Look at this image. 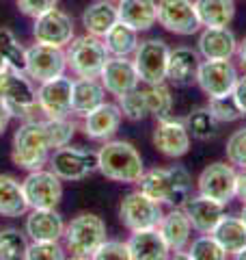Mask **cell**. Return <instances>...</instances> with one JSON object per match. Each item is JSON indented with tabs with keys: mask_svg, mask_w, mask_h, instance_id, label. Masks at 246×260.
<instances>
[{
	"mask_svg": "<svg viewBox=\"0 0 246 260\" xmlns=\"http://www.w3.org/2000/svg\"><path fill=\"white\" fill-rule=\"evenodd\" d=\"M136 184L145 195L169 208H184L192 198V176L184 165L145 169Z\"/></svg>",
	"mask_w": 246,
	"mask_h": 260,
	"instance_id": "obj_1",
	"label": "cell"
},
{
	"mask_svg": "<svg viewBox=\"0 0 246 260\" xmlns=\"http://www.w3.org/2000/svg\"><path fill=\"white\" fill-rule=\"evenodd\" d=\"M54 152V145L48 133L46 119H24L20 128L15 130L11 141V160L15 167L24 172H35L48 165L50 154Z\"/></svg>",
	"mask_w": 246,
	"mask_h": 260,
	"instance_id": "obj_2",
	"label": "cell"
},
{
	"mask_svg": "<svg viewBox=\"0 0 246 260\" xmlns=\"http://www.w3.org/2000/svg\"><path fill=\"white\" fill-rule=\"evenodd\" d=\"M97 172L112 182L136 184L145 174V162L130 141L110 139L97 150Z\"/></svg>",
	"mask_w": 246,
	"mask_h": 260,
	"instance_id": "obj_3",
	"label": "cell"
},
{
	"mask_svg": "<svg viewBox=\"0 0 246 260\" xmlns=\"http://www.w3.org/2000/svg\"><path fill=\"white\" fill-rule=\"evenodd\" d=\"M106 241V223L93 213H80L65 225L63 247L71 258H93L97 247Z\"/></svg>",
	"mask_w": 246,
	"mask_h": 260,
	"instance_id": "obj_4",
	"label": "cell"
},
{
	"mask_svg": "<svg viewBox=\"0 0 246 260\" xmlns=\"http://www.w3.org/2000/svg\"><path fill=\"white\" fill-rule=\"evenodd\" d=\"M65 56H67V70H71L76 78H100L110 54L102 37L85 32L65 46Z\"/></svg>",
	"mask_w": 246,
	"mask_h": 260,
	"instance_id": "obj_5",
	"label": "cell"
},
{
	"mask_svg": "<svg viewBox=\"0 0 246 260\" xmlns=\"http://www.w3.org/2000/svg\"><path fill=\"white\" fill-rule=\"evenodd\" d=\"M0 98L9 104L13 117L30 119L39 111L35 83L26 76L24 70L7 68L0 72Z\"/></svg>",
	"mask_w": 246,
	"mask_h": 260,
	"instance_id": "obj_6",
	"label": "cell"
},
{
	"mask_svg": "<svg viewBox=\"0 0 246 260\" xmlns=\"http://www.w3.org/2000/svg\"><path fill=\"white\" fill-rule=\"evenodd\" d=\"M48 165L63 182H78L97 172V152L67 143L50 154Z\"/></svg>",
	"mask_w": 246,
	"mask_h": 260,
	"instance_id": "obj_7",
	"label": "cell"
},
{
	"mask_svg": "<svg viewBox=\"0 0 246 260\" xmlns=\"http://www.w3.org/2000/svg\"><path fill=\"white\" fill-rule=\"evenodd\" d=\"M162 217H164V206L160 202L151 200L149 195H145L141 189L126 193L119 204V221L130 232L158 228Z\"/></svg>",
	"mask_w": 246,
	"mask_h": 260,
	"instance_id": "obj_8",
	"label": "cell"
},
{
	"mask_svg": "<svg viewBox=\"0 0 246 260\" xmlns=\"http://www.w3.org/2000/svg\"><path fill=\"white\" fill-rule=\"evenodd\" d=\"M169 54L171 46L158 37L141 39L132 54L134 68L141 78V85H155L167 80V68H169Z\"/></svg>",
	"mask_w": 246,
	"mask_h": 260,
	"instance_id": "obj_9",
	"label": "cell"
},
{
	"mask_svg": "<svg viewBox=\"0 0 246 260\" xmlns=\"http://www.w3.org/2000/svg\"><path fill=\"white\" fill-rule=\"evenodd\" d=\"M237 191V169L229 160H216L203 167V172L196 178V193L223 202L227 206L235 200Z\"/></svg>",
	"mask_w": 246,
	"mask_h": 260,
	"instance_id": "obj_10",
	"label": "cell"
},
{
	"mask_svg": "<svg viewBox=\"0 0 246 260\" xmlns=\"http://www.w3.org/2000/svg\"><path fill=\"white\" fill-rule=\"evenodd\" d=\"M67 70V56L65 48L44 46V44H32L26 48V63L24 72L32 83H46L50 78L63 76Z\"/></svg>",
	"mask_w": 246,
	"mask_h": 260,
	"instance_id": "obj_11",
	"label": "cell"
},
{
	"mask_svg": "<svg viewBox=\"0 0 246 260\" xmlns=\"http://www.w3.org/2000/svg\"><path fill=\"white\" fill-rule=\"evenodd\" d=\"M190 139L192 137L188 133V126L184 119L173 117V115L155 119L151 141H153V148L158 150L162 156L173 158V160L186 156V154L190 152Z\"/></svg>",
	"mask_w": 246,
	"mask_h": 260,
	"instance_id": "obj_12",
	"label": "cell"
},
{
	"mask_svg": "<svg viewBox=\"0 0 246 260\" xmlns=\"http://www.w3.org/2000/svg\"><path fill=\"white\" fill-rule=\"evenodd\" d=\"M30 208H56L63 200V180L52 169H35L22 180Z\"/></svg>",
	"mask_w": 246,
	"mask_h": 260,
	"instance_id": "obj_13",
	"label": "cell"
},
{
	"mask_svg": "<svg viewBox=\"0 0 246 260\" xmlns=\"http://www.w3.org/2000/svg\"><path fill=\"white\" fill-rule=\"evenodd\" d=\"M158 24L179 37L196 35L203 28L194 0H158Z\"/></svg>",
	"mask_w": 246,
	"mask_h": 260,
	"instance_id": "obj_14",
	"label": "cell"
},
{
	"mask_svg": "<svg viewBox=\"0 0 246 260\" xmlns=\"http://www.w3.org/2000/svg\"><path fill=\"white\" fill-rule=\"evenodd\" d=\"M32 37H35V44L65 48L76 37V24H73V18L67 11L54 7V9H50L48 13L35 18Z\"/></svg>",
	"mask_w": 246,
	"mask_h": 260,
	"instance_id": "obj_15",
	"label": "cell"
},
{
	"mask_svg": "<svg viewBox=\"0 0 246 260\" xmlns=\"http://www.w3.org/2000/svg\"><path fill=\"white\" fill-rule=\"evenodd\" d=\"M240 78V70L233 61H210L203 59L196 74V85L208 98L229 95Z\"/></svg>",
	"mask_w": 246,
	"mask_h": 260,
	"instance_id": "obj_16",
	"label": "cell"
},
{
	"mask_svg": "<svg viewBox=\"0 0 246 260\" xmlns=\"http://www.w3.org/2000/svg\"><path fill=\"white\" fill-rule=\"evenodd\" d=\"M71 89L73 80L56 76L37 87V107L46 117H71Z\"/></svg>",
	"mask_w": 246,
	"mask_h": 260,
	"instance_id": "obj_17",
	"label": "cell"
},
{
	"mask_svg": "<svg viewBox=\"0 0 246 260\" xmlns=\"http://www.w3.org/2000/svg\"><path fill=\"white\" fill-rule=\"evenodd\" d=\"M123 113L117 102H102L97 109L82 117V133L91 141H110L119 133Z\"/></svg>",
	"mask_w": 246,
	"mask_h": 260,
	"instance_id": "obj_18",
	"label": "cell"
},
{
	"mask_svg": "<svg viewBox=\"0 0 246 260\" xmlns=\"http://www.w3.org/2000/svg\"><path fill=\"white\" fill-rule=\"evenodd\" d=\"M235 32L229 26H203L196 39V50L210 61H233L237 52Z\"/></svg>",
	"mask_w": 246,
	"mask_h": 260,
	"instance_id": "obj_19",
	"label": "cell"
},
{
	"mask_svg": "<svg viewBox=\"0 0 246 260\" xmlns=\"http://www.w3.org/2000/svg\"><path fill=\"white\" fill-rule=\"evenodd\" d=\"M100 80L106 87V93H110L114 98L132 91V89L141 85V78H138L132 56H108V61H106L100 74Z\"/></svg>",
	"mask_w": 246,
	"mask_h": 260,
	"instance_id": "obj_20",
	"label": "cell"
},
{
	"mask_svg": "<svg viewBox=\"0 0 246 260\" xmlns=\"http://www.w3.org/2000/svg\"><path fill=\"white\" fill-rule=\"evenodd\" d=\"M158 230L162 234L164 243L169 245L171 254L175 258L184 256L188 245H190L192 241V223L188 215L184 213V208H171L169 213H164L162 221L158 223Z\"/></svg>",
	"mask_w": 246,
	"mask_h": 260,
	"instance_id": "obj_21",
	"label": "cell"
},
{
	"mask_svg": "<svg viewBox=\"0 0 246 260\" xmlns=\"http://www.w3.org/2000/svg\"><path fill=\"white\" fill-rule=\"evenodd\" d=\"M203 56L196 48L190 46H177L171 48L169 54V68H167V83L175 87H188L196 83V74H199V65Z\"/></svg>",
	"mask_w": 246,
	"mask_h": 260,
	"instance_id": "obj_22",
	"label": "cell"
},
{
	"mask_svg": "<svg viewBox=\"0 0 246 260\" xmlns=\"http://www.w3.org/2000/svg\"><path fill=\"white\" fill-rule=\"evenodd\" d=\"M65 219L56 208H30L24 232L30 241H63Z\"/></svg>",
	"mask_w": 246,
	"mask_h": 260,
	"instance_id": "obj_23",
	"label": "cell"
},
{
	"mask_svg": "<svg viewBox=\"0 0 246 260\" xmlns=\"http://www.w3.org/2000/svg\"><path fill=\"white\" fill-rule=\"evenodd\" d=\"M184 213L192 223V230L199 234H212V230L218 225V221L227 215L223 202H216L205 195H192L184 204Z\"/></svg>",
	"mask_w": 246,
	"mask_h": 260,
	"instance_id": "obj_24",
	"label": "cell"
},
{
	"mask_svg": "<svg viewBox=\"0 0 246 260\" xmlns=\"http://www.w3.org/2000/svg\"><path fill=\"white\" fill-rule=\"evenodd\" d=\"M128 249L132 260H167L171 256V249L158 228L132 232L128 239Z\"/></svg>",
	"mask_w": 246,
	"mask_h": 260,
	"instance_id": "obj_25",
	"label": "cell"
},
{
	"mask_svg": "<svg viewBox=\"0 0 246 260\" xmlns=\"http://www.w3.org/2000/svg\"><path fill=\"white\" fill-rule=\"evenodd\" d=\"M119 20L138 32H147L158 24V0H117Z\"/></svg>",
	"mask_w": 246,
	"mask_h": 260,
	"instance_id": "obj_26",
	"label": "cell"
},
{
	"mask_svg": "<svg viewBox=\"0 0 246 260\" xmlns=\"http://www.w3.org/2000/svg\"><path fill=\"white\" fill-rule=\"evenodd\" d=\"M106 102V87L100 78H76L71 89V115L85 117L87 113Z\"/></svg>",
	"mask_w": 246,
	"mask_h": 260,
	"instance_id": "obj_27",
	"label": "cell"
},
{
	"mask_svg": "<svg viewBox=\"0 0 246 260\" xmlns=\"http://www.w3.org/2000/svg\"><path fill=\"white\" fill-rule=\"evenodd\" d=\"M80 22L85 26V32L95 37H104L119 22L117 3L114 0H95L82 11Z\"/></svg>",
	"mask_w": 246,
	"mask_h": 260,
	"instance_id": "obj_28",
	"label": "cell"
},
{
	"mask_svg": "<svg viewBox=\"0 0 246 260\" xmlns=\"http://www.w3.org/2000/svg\"><path fill=\"white\" fill-rule=\"evenodd\" d=\"M28 210L22 182L9 174H0V217H24Z\"/></svg>",
	"mask_w": 246,
	"mask_h": 260,
	"instance_id": "obj_29",
	"label": "cell"
},
{
	"mask_svg": "<svg viewBox=\"0 0 246 260\" xmlns=\"http://www.w3.org/2000/svg\"><path fill=\"white\" fill-rule=\"evenodd\" d=\"M212 237H214L220 247L227 251V256H237L246 245V225L242 221L240 215H225L218 221V225L212 230Z\"/></svg>",
	"mask_w": 246,
	"mask_h": 260,
	"instance_id": "obj_30",
	"label": "cell"
},
{
	"mask_svg": "<svg viewBox=\"0 0 246 260\" xmlns=\"http://www.w3.org/2000/svg\"><path fill=\"white\" fill-rule=\"evenodd\" d=\"M201 26H231L235 0H194Z\"/></svg>",
	"mask_w": 246,
	"mask_h": 260,
	"instance_id": "obj_31",
	"label": "cell"
},
{
	"mask_svg": "<svg viewBox=\"0 0 246 260\" xmlns=\"http://www.w3.org/2000/svg\"><path fill=\"white\" fill-rule=\"evenodd\" d=\"M102 39H104V46L110 56H132L138 42H141V39H138V30L128 26V24L121 20L114 24Z\"/></svg>",
	"mask_w": 246,
	"mask_h": 260,
	"instance_id": "obj_32",
	"label": "cell"
},
{
	"mask_svg": "<svg viewBox=\"0 0 246 260\" xmlns=\"http://www.w3.org/2000/svg\"><path fill=\"white\" fill-rule=\"evenodd\" d=\"M186 126H188V133H190L192 139L196 141H210L218 135V121L216 117L210 113L208 107H196L186 115Z\"/></svg>",
	"mask_w": 246,
	"mask_h": 260,
	"instance_id": "obj_33",
	"label": "cell"
},
{
	"mask_svg": "<svg viewBox=\"0 0 246 260\" xmlns=\"http://www.w3.org/2000/svg\"><path fill=\"white\" fill-rule=\"evenodd\" d=\"M145 91V100H147V109H149V115L160 119L167 117L173 113V93H171V87L164 83H155V85H143Z\"/></svg>",
	"mask_w": 246,
	"mask_h": 260,
	"instance_id": "obj_34",
	"label": "cell"
},
{
	"mask_svg": "<svg viewBox=\"0 0 246 260\" xmlns=\"http://www.w3.org/2000/svg\"><path fill=\"white\" fill-rule=\"evenodd\" d=\"M184 258H190V260H225L229 256L212 234H199L196 239L190 241Z\"/></svg>",
	"mask_w": 246,
	"mask_h": 260,
	"instance_id": "obj_35",
	"label": "cell"
},
{
	"mask_svg": "<svg viewBox=\"0 0 246 260\" xmlns=\"http://www.w3.org/2000/svg\"><path fill=\"white\" fill-rule=\"evenodd\" d=\"M28 239L26 232H20L15 228L0 230V260H20L26 258Z\"/></svg>",
	"mask_w": 246,
	"mask_h": 260,
	"instance_id": "obj_36",
	"label": "cell"
},
{
	"mask_svg": "<svg viewBox=\"0 0 246 260\" xmlns=\"http://www.w3.org/2000/svg\"><path fill=\"white\" fill-rule=\"evenodd\" d=\"M117 104L123 113V119L130 121H143L145 117H149V109H147V100H145V91L138 85L132 91L123 93L117 98Z\"/></svg>",
	"mask_w": 246,
	"mask_h": 260,
	"instance_id": "obj_37",
	"label": "cell"
},
{
	"mask_svg": "<svg viewBox=\"0 0 246 260\" xmlns=\"http://www.w3.org/2000/svg\"><path fill=\"white\" fill-rule=\"evenodd\" d=\"M0 56L7 61L9 68L24 70V63H26V48L18 42V37H15L9 28H0Z\"/></svg>",
	"mask_w": 246,
	"mask_h": 260,
	"instance_id": "obj_38",
	"label": "cell"
},
{
	"mask_svg": "<svg viewBox=\"0 0 246 260\" xmlns=\"http://www.w3.org/2000/svg\"><path fill=\"white\" fill-rule=\"evenodd\" d=\"M208 109L216 117L218 124H231V121H237L244 117V113L235 104L231 93L220 95V98H208Z\"/></svg>",
	"mask_w": 246,
	"mask_h": 260,
	"instance_id": "obj_39",
	"label": "cell"
},
{
	"mask_svg": "<svg viewBox=\"0 0 246 260\" xmlns=\"http://www.w3.org/2000/svg\"><path fill=\"white\" fill-rule=\"evenodd\" d=\"M225 156L235 169H246V126L233 130L225 145Z\"/></svg>",
	"mask_w": 246,
	"mask_h": 260,
	"instance_id": "obj_40",
	"label": "cell"
},
{
	"mask_svg": "<svg viewBox=\"0 0 246 260\" xmlns=\"http://www.w3.org/2000/svg\"><path fill=\"white\" fill-rule=\"evenodd\" d=\"M46 124H48V133H50L54 150L71 143L73 135H76V124L69 117H46Z\"/></svg>",
	"mask_w": 246,
	"mask_h": 260,
	"instance_id": "obj_41",
	"label": "cell"
},
{
	"mask_svg": "<svg viewBox=\"0 0 246 260\" xmlns=\"http://www.w3.org/2000/svg\"><path fill=\"white\" fill-rule=\"evenodd\" d=\"M67 251L61 245V241H32L28 243L26 258L28 260H63Z\"/></svg>",
	"mask_w": 246,
	"mask_h": 260,
	"instance_id": "obj_42",
	"label": "cell"
},
{
	"mask_svg": "<svg viewBox=\"0 0 246 260\" xmlns=\"http://www.w3.org/2000/svg\"><path fill=\"white\" fill-rule=\"evenodd\" d=\"M93 260H130L128 241H108L106 239L97 251L93 254Z\"/></svg>",
	"mask_w": 246,
	"mask_h": 260,
	"instance_id": "obj_43",
	"label": "cell"
},
{
	"mask_svg": "<svg viewBox=\"0 0 246 260\" xmlns=\"http://www.w3.org/2000/svg\"><path fill=\"white\" fill-rule=\"evenodd\" d=\"M15 5H18V9L24 15H28V18L35 20L39 15L54 9V7L59 5V0H15Z\"/></svg>",
	"mask_w": 246,
	"mask_h": 260,
	"instance_id": "obj_44",
	"label": "cell"
},
{
	"mask_svg": "<svg viewBox=\"0 0 246 260\" xmlns=\"http://www.w3.org/2000/svg\"><path fill=\"white\" fill-rule=\"evenodd\" d=\"M231 95H233L235 104L240 107V111L244 113V117H246V74H240V78H237Z\"/></svg>",
	"mask_w": 246,
	"mask_h": 260,
	"instance_id": "obj_45",
	"label": "cell"
},
{
	"mask_svg": "<svg viewBox=\"0 0 246 260\" xmlns=\"http://www.w3.org/2000/svg\"><path fill=\"white\" fill-rule=\"evenodd\" d=\"M13 119V113L9 109V104H7L3 98H0V135L7 130V126H9V121Z\"/></svg>",
	"mask_w": 246,
	"mask_h": 260,
	"instance_id": "obj_46",
	"label": "cell"
},
{
	"mask_svg": "<svg viewBox=\"0 0 246 260\" xmlns=\"http://www.w3.org/2000/svg\"><path fill=\"white\" fill-rule=\"evenodd\" d=\"M235 65H237V70H240L242 74H246V37H244V39H240V42H237Z\"/></svg>",
	"mask_w": 246,
	"mask_h": 260,
	"instance_id": "obj_47",
	"label": "cell"
},
{
	"mask_svg": "<svg viewBox=\"0 0 246 260\" xmlns=\"http://www.w3.org/2000/svg\"><path fill=\"white\" fill-rule=\"evenodd\" d=\"M235 198L246 204V169H237V191H235Z\"/></svg>",
	"mask_w": 246,
	"mask_h": 260,
	"instance_id": "obj_48",
	"label": "cell"
},
{
	"mask_svg": "<svg viewBox=\"0 0 246 260\" xmlns=\"http://www.w3.org/2000/svg\"><path fill=\"white\" fill-rule=\"evenodd\" d=\"M235 258H237V260H246V245H244V249H242V251H240V254H237Z\"/></svg>",
	"mask_w": 246,
	"mask_h": 260,
	"instance_id": "obj_49",
	"label": "cell"
},
{
	"mask_svg": "<svg viewBox=\"0 0 246 260\" xmlns=\"http://www.w3.org/2000/svg\"><path fill=\"white\" fill-rule=\"evenodd\" d=\"M240 217H242V221H244V225H246V204H242V213H240Z\"/></svg>",
	"mask_w": 246,
	"mask_h": 260,
	"instance_id": "obj_50",
	"label": "cell"
},
{
	"mask_svg": "<svg viewBox=\"0 0 246 260\" xmlns=\"http://www.w3.org/2000/svg\"><path fill=\"white\" fill-rule=\"evenodd\" d=\"M7 68H9V65H7V61L3 59V56H0V72H3V70H7Z\"/></svg>",
	"mask_w": 246,
	"mask_h": 260,
	"instance_id": "obj_51",
	"label": "cell"
},
{
	"mask_svg": "<svg viewBox=\"0 0 246 260\" xmlns=\"http://www.w3.org/2000/svg\"><path fill=\"white\" fill-rule=\"evenodd\" d=\"M114 3H117V0H114Z\"/></svg>",
	"mask_w": 246,
	"mask_h": 260,
	"instance_id": "obj_52",
	"label": "cell"
}]
</instances>
